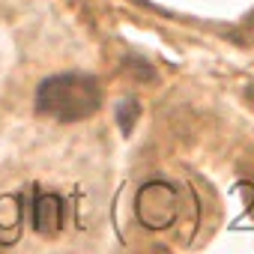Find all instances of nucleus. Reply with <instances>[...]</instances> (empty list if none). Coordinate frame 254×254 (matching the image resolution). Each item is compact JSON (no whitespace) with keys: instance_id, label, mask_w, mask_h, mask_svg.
<instances>
[{"instance_id":"nucleus-1","label":"nucleus","mask_w":254,"mask_h":254,"mask_svg":"<svg viewBox=\"0 0 254 254\" xmlns=\"http://www.w3.org/2000/svg\"><path fill=\"white\" fill-rule=\"evenodd\" d=\"M102 84L84 72L51 75L36 87V111L60 123H78L99 111Z\"/></svg>"},{"instance_id":"nucleus-2","label":"nucleus","mask_w":254,"mask_h":254,"mask_svg":"<svg viewBox=\"0 0 254 254\" xmlns=\"http://www.w3.org/2000/svg\"><path fill=\"white\" fill-rule=\"evenodd\" d=\"M138 215L150 227H168L177 215V194L168 183H150L138 194Z\"/></svg>"},{"instance_id":"nucleus-3","label":"nucleus","mask_w":254,"mask_h":254,"mask_svg":"<svg viewBox=\"0 0 254 254\" xmlns=\"http://www.w3.org/2000/svg\"><path fill=\"white\" fill-rule=\"evenodd\" d=\"M33 227L39 230V233H57L60 227H63V203H60V197H54V194H48V197H39L36 200V206H33Z\"/></svg>"},{"instance_id":"nucleus-4","label":"nucleus","mask_w":254,"mask_h":254,"mask_svg":"<svg viewBox=\"0 0 254 254\" xmlns=\"http://www.w3.org/2000/svg\"><path fill=\"white\" fill-rule=\"evenodd\" d=\"M138 117H141V105L135 99H126V102L117 105V123H120V132L123 135H132Z\"/></svg>"},{"instance_id":"nucleus-5","label":"nucleus","mask_w":254,"mask_h":254,"mask_svg":"<svg viewBox=\"0 0 254 254\" xmlns=\"http://www.w3.org/2000/svg\"><path fill=\"white\" fill-rule=\"evenodd\" d=\"M248 99H251V102H254V87H251V90H248Z\"/></svg>"}]
</instances>
